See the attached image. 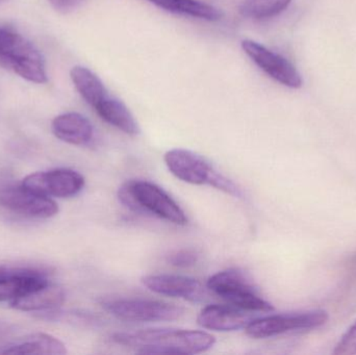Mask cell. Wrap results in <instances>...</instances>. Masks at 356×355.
<instances>
[{
  "instance_id": "3",
  "label": "cell",
  "mask_w": 356,
  "mask_h": 355,
  "mask_svg": "<svg viewBox=\"0 0 356 355\" xmlns=\"http://www.w3.org/2000/svg\"><path fill=\"white\" fill-rule=\"evenodd\" d=\"M0 65L31 83H47L41 52L26 38L6 27H0Z\"/></svg>"
},
{
  "instance_id": "17",
  "label": "cell",
  "mask_w": 356,
  "mask_h": 355,
  "mask_svg": "<svg viewBox=\"0 0 356 355\" xmlns=\"http://www.w3.org/2000/svg\"><path fill=\"white\" fill-rule=\"evenodd\" d=\"M0 354L63 355L67 354V349L65 344L56 338L46 333H35L21 341L12 342Z\"/></svg>"
},
{
  "instance_id": "11",
  "label": "cell",
  "mask_w": 356,
  "mask_h": 355,
  "mask_svg": "<svg viewBox=\"0 0 356 355\" xmlns=\"http://www.w3.org/2000/svg\"><path fill=\"white\" fill-rule=\"evenodd\" d=\"M150 291L172 298H181L191 302H202L207 297V289L197 279L180 275H148L142 279Z\"/></svg>"
},
{
  "instance_id": "5",
  "label": "cell",
  "mask_w": 356,
  "mask_h": 355,
  "mask_svg": "<svg viewBox=\"0 0 356 355\" xmlns=\"http://www.w3.org/2000/svg\"><path fill=\"white\" fill-rule=\"evenodd\" d=\"M207 289L230 306L249 313H269L274 310L269 302L257 295L244 273L236 269L221 271L209 277Z\"/></svg>"
},
{
  "instance_id": "6",
  "label": "cell",
  "mask_w": 356,
  "mask_h": 355,
  "mask_svg": "<svg viewBox=\"0 0 356 355\" xmlns=\"http://www.w3.org/2000/svg\"><path fill=\"white\" fill-rule=\"evenodd\" d=\"M102 306L119 320L127 322H170L184 315V308L175 304L139 298L104 300Z\"/></svg>"
},
{
  "instance_id": "22",
  "label": "cell",
  "mask_w": 356,
  "mask_h": 355,
  "mask_svg": "<svg viewBox=\"0 0 356 355\" xmlns=\"http://www.w3.org/2000/svg\"><path fill=\"white\" fill-rule=\"evenodd\" d=\"M198 261V254L193 250L182 249L169 256L168 262L178 268H188L194 266Z\"/></svg>"
},
{
  "instance_id": "7",
  "label": "cell",
  "mask_w": 356,
  "mask_h": 355,
  "mask_svg": "<svg viewBox=\"0 0 356 355\" xmlns=\"http://www.w3.org/2000/svg\"><path fill=\"white\" fill-rule=\"evenodd\" d=\"M328 318L325 311L274 315L254 319L247 325L245 331L252 339H268L294 331L319 329L327 322Z\"/></svg>"
},
{
  "instance_id": "12",
  "label": "cell",
  "mask_w": 356,
  "mask_h": 355,
  "mask_svg": "<svg viewBox=\"0 0 356 355\" xmlns=\"http://www.w3.org/2000/svg\"><path fill=\"white\" fill-rule=\"evenodd\" d=\"M249 312L234 306L211 304L205 306L197 318L202 329L213 331H236L246 329L254 320Z\"/></svg>"
},
{
  "instance_id": "19",
  "label": "cell",
  "mask_w": 356,
  "mask_h": 355,
  "mask_svg": "<svg viewBox=\"0 0 356 355\" xmlns=\"http://www.w3.org/2000/svg\"><path fill=\"white\" fill-rule=\"evenodd\" d=\"M70 77L81 97L93 108L108 95L102 79L86 67H73Z\"/></svg>"
},
{
  "instance_id": "9",
  "label": "cell",
  "mask_w": 356,
  "mask_h": 355,
  "mask_svg": "<svg viewBox=\"0 0 356 355\" xmlns=\"http://www.w3.org/2000/svg\"><path fill=\"white\" fill-rule=\"evenodd\" d=\"M0 206L29 218H51L58 212V204L51 198L27 189L22 183L0 187Z\"/></svg>"
},
{
  "instance_id": "21",
  "label": "cell",
  "mask_w": 356,
  "mask_h": 355,
  "mask_svg": "<svg viewBox=\"0 0 356 355\" xmlns=\"http://www.w3.org/2000/svg\"><path fill=\"white\" fill-rule=\"evenodd\" d=\"M332 354L334 355L356 354V322L343 336Z\"/></svg>"
},
{
  "instance_id": "16",
  "label": "cell",
  "mask_w": 356,
  "mask_h": 355,
  "mask_svg": "<svg viewBox=\"0 0 356 355\" xmlns=\"http://www.w3.org/2000/svg\"><path fill=\"white\" fill-rule=\"evenodd\" d=\"M65 298L66 296L62 288L48 283L42 289L10 302V306L22 312H46L60 308L64 304Z\"/></svg>"
},
{
  "instance_id": "25",
  "label": "cell",
  "mask_w": 356,
  "mask_h": 355,
  "mask_svg": "<svg viewBox=\"0 0 356 355\" xmlns=\"http://www.w3.org/2000/svg\"><path fill=\"white\" fill-rule=\"evenodd\" d=\"M16 270H18V269L3 268V267H0V276L10 274V273L15 272Z\"/></svg>"
},
{
  "instance_id": "8",
  "label": "cell",
  "mask_w": 356,
  "mask_h": 355,
  "mask_svg": "<svg viewBox=\"0 0 356 355\" xmlns=\"http://www.w3.org/2000/svg\"><path fill=\"white\" fill-rule=\"evenodd\" d=\"M85 177L72 169H54L31 173L22 181L27 189L46 197L69 198L81 193Z\"/></svg>"
},
{
  "instance_id": "1",
  "label": "cell",
  "mask_w": 356,
  "mask_h": 355,
  "mask_svg": "<svg viewBox=\"0 0 356 355\" xmlns=\"http://www.w3.org/2000/svg\"><path fill=\"white\" fill-rule=\"evenodd\" d=\"M113 341L141 354H198L213 348L216 339L205 331L146 329L117 333Z\"/></svg>"
},
{
  "instance_id": "13",
  "label": "cell",
  "mask_w": 356,
  "mask_h": 355,
  "mask_svg": "<svg viewBox=\"0 0 356 355\" xmlns=\"http://www.w3.org/2000/svg\"><path fill=\"white\" fill-rule=\"evenodd\" d=\"M49 283L39 271L18 269L0 276V302H14L42 289Z\"/></svg>"
},
{
  "instance_id": "10",
  "label": "cell",
  "mask_w": 356,
  "mask_h": 355,
  "mask_svg": "<svg viewBox=\"0 0 356 355\" xmlns=\"http://www.w3.org/2000/svg\"><path fill=\"white\" fill-rule=\"evenodd\" d=\"M241 45L245 53L274 81L292 89L302 87L300 73L284 56L252 40H244Z\"/></svg>"
},
{
  "instance_id": "18",
  "label": "cell",
  "mask_w": 356,
  "mask_h": 355,
  "mask_svg": "<svg viewBox=\"0 0 356 355\" xmlns=\"http://www.w3.org/2000/svg\"><path fill=\"white\" fill-rule=\"evenodd\" d=\"M154 6L167 12L184 15L207 21H219L224 13L220 8L198 0H149Z\"/></svg>"
},
{
  "instance_id": "20",
  "label": "cell",
  "mask_w": 356,
  "mask_h": 355,
  "mask_svg": "<svg viewBox=\"0 0 356 355\" xmlns=\"http://www.w3.org/2000/svg\"><path fill=\"white\" fill-rule=\"evenodd\" d=\"M292 0H244L238 8V12L245 18H271L284 12Z\"/></svg>"
},
{
  "instance_id": "15",
  "label": "cell",
  "mask_w": 356,
  "mask_h": 355,
  "mask_svg": "<svg viewBox=\"0 0 356 355\" xmlns=\"http://www.w3.org/2000/svg\"><path fill=\"white\" fill-rule=\"evenodd\" d=\"M98 116L112 126L129 135L140 133V127L127 106L121 100L106 96L94 108Z\"/></svg>"
},
{
  "instance_id": "24",
  "label": "cell",
  "mask_w": 356,
  "mask_h": 355,
  "mask_svg": "<svg viewBox=\"0 0 356 355\" xmlns=\"http://www.w3.org/2000/svg\"><path fill=\"white\" fill-rule=\"evenodd\" d=\"M15 333H16V327L14 325L6 322V321L0 320V348L4 349L8 347L12 343Z\"/></svg>"
},
{
  "instance_id": "4",
  "label": "cell",
  "mask_w": 356,
  "mask_h": 355,
  "mask_svg": "<svg viewBox=\"0 0 356 355\" xmlns=\"http://www.w3.org/2000/svg\"><path fill=\"white\" fill-rule=\"evenodd\" d=\"M164 160L169 171L184 183L209 185L236 197L242 195L240 189L232 181L216 171L200 154L177 148L166 152Z\"/></svg>"
},
{
  "instance_id": "2",
  "label": "cell",
  "mask_w": 356,
  "mask_h": 355,
  "mask_svg": "<svg viewBox=\"0 0 356 355\" xmlns=\"http://www.w3.org/2000/svg\"><path fill=\"white\" fill-rule=\"evenodd\" d=\"M118 198L136 214L154 215L177 225L188 223L186 214L172 197L150 181H127L119 188Z\"/></svg>"
},
{
  "instance_id": "14",
  "label": "cell",
  "mask_w": 356,
  "mask_h": 355,
  "mask_svg": "<svg viewBox=\"0 0 356 355\" xmlns=\"http://www.w3.org/2000/svg\"><path fill=\"white\" fill-rule=\"evenodd\" d=\"M51 129L58 140L71 145H87L94 135L93 125L89 119L79 113H65L56 117Z\"/></svg>"
},
{
  "instance_id": "23",
  "label": "cell",
  "mask_w": 356,
  "mask_h": 355,
  "mask_svg": "<svg viewBox=\"0 0 356 355\" xmlns=\"http://www.w3.org/2000/svg\"><path fill=\"white\" fill-rule=\"evenodd\" d=\"M52 8L62 14H69L86 3L88 0H48Z\"/></svg>"
}]
</instances>
